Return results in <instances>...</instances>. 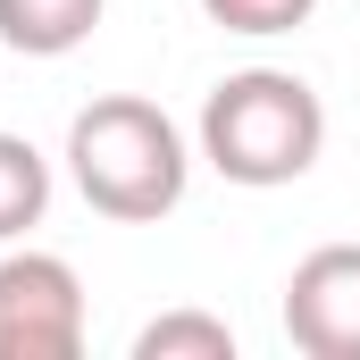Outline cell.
Wrapping results in <instances>:
<instances>
[{"instance_id": "6da1fadb", "label": "cell", "mask_w": 360, "mask_h": 360, "mask_svg": "<svg viewBox=\"0 0 360 360\" xmlns=\"http://www.w3.org/2000/svg\"><path fill=\"white\" fill-rule=\"evenodd\" d=\"M68 176L101 218L117 226H160L193 184L184 126L143 92H101L68 117Z\"/></svg>"}, {"instance_id": "7a4b0ae2", "label": "cell", "mask_w": 360, "mask_h": 360, "mask_svg": "<svg viewBox=\"0 0 360 360\" xmlns=\"http://www.w3.org/2000/svg\"><path fill=\"white\" fill-rule=\"evenodd\" d=\"M193 151L226 184H243V193L302 184L319 168V151H327V101L302 84L293 68H235L201 101Z\"/></svg>"}, {"instance_id": "3957f363", "label": "cell", "mask_w": 360, "mask_h": 360, "mask_svg": "<svg viewBox=\"0 0 360 360\" xmlns=\"http://www.w3.org/2000/svg\"><path fill=\"white\" fill-rule=\"evenodd\" d=\"M84 352V276L59 252L0 260V360H76Z\"/></svg>"}, {"instance_id": "277c9868", "label": "cell", "mask_w": 360, "mask_h": 360, "mask_svg": "<svg viewBox=\"0 0 360 360\" xmlns=\"http://www.w3.org/2000/svg\"><path fill=\"white\" fill-rule=\"evenodd\" d=\"M285 335L310 360H360V243H319L293 260Z\"/></svg>"}, {"instance_id": "5b68a950", "label": "cell", "mask_w": 360, "mask_h": 360, "mask_svg": "<svg viewBox=\"0 0 360 360\" xmlns=\"http://www.w3.org/2000/svg\"><path fill=\"white\" fill-rule=\"evenodd\" d=\"M109 0H0V42L17 59H68L84 51Z\"/></svg>"}, {"instance_id": "8992f818", "label": "cell", "mask_w": 360, "mask_h": 360, "mask_svg": "<svg viewBox=\"0 0 360 360\" xmlns=\"http://www.w3.org/2000/svg\"><path fill=\"white\" fill-rule=\"evenodd\" d=\"M51 210V160L25 134H0V243H25Z\"/></svg>"}, {"instance_id": "52a82bcc", "label": "cell", "mask_w": 360, "mask_h": 360, "mask_svg": "<svg viewBox=\"0 0 360 360\" xmlns=\"http://www.w3.org/2000/svg\"><path fill=\"white\" fill-rule=\"evenodd\" d=\"M134 360H235V327L210 310H160L134 327Z\"/></svg>"}, {"instance_id": "ba28073f", "label": "cell", "mask_w": 360, "mask_h": 360, "mask_svg": "<svg viewBox=\"0 0 360 360\" xmlns=\"http://www.w3.org/2000/svg\"><path fill=\"white\" fill-rule=\"evenodd\" d=\"M201 17L226 34H293L319 17V0H201Z\"/></svg>"}]
</instances>
